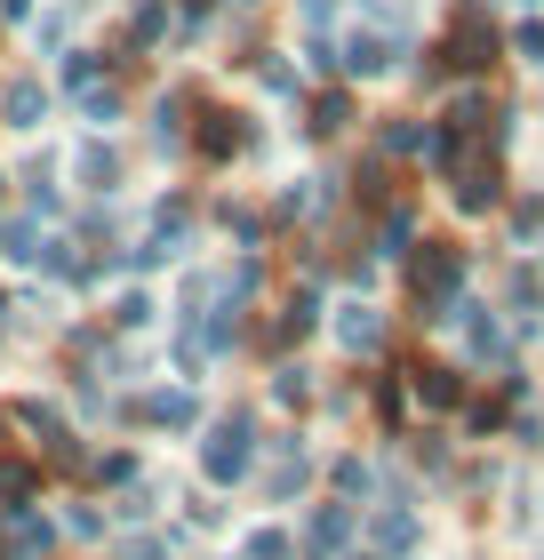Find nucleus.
<instances>
[{"instance_id":"16","label":"nucleus","mask_w":544,"mask_h":560,"mask_svg":"<svg viewBox=\"0 0 544 560\" xmlns=\"http://www.w3.org/2000/svg\"><path fill=\"white\" fill-rule=\"evenodd\" d=\"M113 320H120V328H144V320H152V304H144V296H120V313H113Z\"/></svg>"},{"instance_id":"1","label":"nucleus","mask_w":544,"mask_h":560,"mask_svg":"<svg viewBox=\"0 0 544 560\" xmlns=\"http://www.w3.org/2000/svg\"><path fill=\"white\" fill-rule=\"evenodd\" d=\"M440 57H449L456 72H481L488 57H497V33H488V24H481L473 9H464V16H456V33H449V40H440Z\"/></svg>"},{"instance_id":"8","label":"nucleus","mask_w":544,"mask_h":560,"mask_svg":"<svg viewBox=\"0 0 544 560\" xmlns=\"http://www.w3.org/2000/svg\"><path fill=\"white\" fill-rule=\"evenodd\" d=\"M456 200H464V209H497V168H464L456 176Z\"/></svg>"},{"instance_id":"3","label":"nucleus","mask_w":544,"mask_h":560,"mask_svg":"<svg viewBox=\"0 0 544 560\" xmlns=\"http://www.w3.org/2000/svg\"><path fill=\"white\" fill-rule=\"evenodd\" d=\"M0 113H9V129H40V120H48V89L33 81V72H24V81H9Z\"/></svg>"},{"instance_id":"12","label":"nucleus","mask_w":544,"mask_h":560,"mask_svg":"<svg viewBox=\"0 0 544 560\" xmlns=\"http://www.w3.org/2000/svg\"><path fill=\"white\" fill-rule=\"evenodd\" d=\"M384 152H425V129L417 120H384Z\"/></svg>"},{"instance_id":"5","label":"nucleus","mask_w":544,"mask_h":560,"mask_svg":"<svg viewBox=\"0 0 544 560\" xmlns=\"http://www.w3.org/2000/svg\"><path fill=\"white\" fill-rule=\"evenodd\" d=\"M384 65H393V48H384L377 33H352V40H345V72H352V81H377Z\"/></svg>"},{"instance_id":"2","label":"nucleus","mask_w":544,"mask_h":560,"mask_svg":"<svg viewBox=\"0 0 544 560\" xmlns=\"http://www.w3.org/2000/svg\"><path fill=\"white\" fill-rule=\"evenodd\" d=\"M248 472V424L232 417V424H217V441H209V480H241Z\"/></svg>"},{"instance_id":"7","label":"nucleus","mask_w":544,"mask_h":560,"mask_svg":"<svg viewBox=\"0 0 544 560\" xmlns=\"http://www.w3.org/2000/svg\"><path fill=\"white\" fill-rule=\"evenodd\" d=\"M113 176H120L113 152H105V144H81V185H89V192H113Z\"/></svg>"},{"instance_id":"15","label":"nucleus","mask_w":544,"mask_h":560,"mask_svg":"<svg viewBox=\"0 0 544 560\" xmlns=\"http://www.w3.org/2000/svg\"><path fill=\"white\" fill-rule=\"evenodd\" d=\"M408 233H417V217H408V209H393V224H384V257H401V248H408Z\"/></svg>"},{"instance_id":"10","label":"nucleus","mask_w":544,"mask_h":560,"mask_svg":"<svg viewBox=\"0 0 544 560\" xmlns=\"http://www.w3.org/2000/svg\"><path fill=\"white\" fill-rule=\"evenodd\" d=\"M345 120H352V96H345V89H328L321 105H313V137H336Z\"/></svg>"},{"instance_id":"18","label":"nucleus","mask_w":544,"mask_h":560,"mask_svg":"<svg viewBox=\"0 0 544 560\" xmlns=\"http://www.w3.org/2000/svg\"><path fill=\"white\" fill-rule=\"evenodd\" d=\"M232 9H256V0H232Z\"/></svg>"},{"instance_id":"9","label":"nucleus","mask_w":544,"mask_h":560,"mask_svg":"<svg viewBox=\"0 0 544 560\" xmlns=\"http://www.w3.org/2000/svg\"><path fill=\"white\" fill-rule=\"evenodd\" d=\"M176 137H185V96H161V105H152V144H176Z\"/></svg>"},{"instance_id":"4","label":"nucleus","mask_w":544,"mask_h":560,"mask_svg":"<svg viewBox=\"0 0 544 560\" xmlns=\"http://www.w3.org/2000/svg\"><path fill=\"white\" fill-rule=\"evenodd\" d=\"M336 337H345V352H377V345H384V320H377V304H345Z\"/></svg>"},{"instance_id":"13","label":"nucleus","mask_w":544,"mask_h":560,"mask_svg":"<svg viewBox=\"0 0 544 560\" xmlns=\"http://www.w3.org/2000/svg\"><path fill=\"white\" fill-rule=\"evenodd\" d=\"M248 560H289V537H280V528H256V537H248Z\"/></svg>"},{"instance_id":"17","label":"nucleus","mask_w":544,"mask_h":560,"mask_svg":"<svg viewBox=\"0 0 544 560\" xmlns=\"http://www.w3.org/2000/svg\"><path fill=\"white\" fill-rule=\"evenodd\" d=\"M304 16H328V0H304Z\"/></svg>"},{"instance_id":"11","label":"nucleus","mask_w":544,"mask_h":560,"mask_svg":"<svg viewBox=\"0 0 544 560\" xmlns=\"http://www.w3.org/2000/svg\"><path fill=\"white\" fill-rule=\"evenodd\" d=\"M417 393L432 400V409H449V400H456L464 385H456V369H417Z\"/></svg>"},{"instance_id":"6","label":"nucleus","mask_w":544,"mask_h":560,"mask_svg":"<svg viewBox=\"0 0 544 560\" xmlns=\"http://www.w3.org/2000/svg\"><path fill=\"white\" fill-rule=\"evenodd\" d=\"M248 144V129H241V113H209V129H200V152L209 161H232V152Z\"/></svg>"},{"instance_id":"14","label":"nucleus","mask_w":544,"mask_h":560,"mask_svg":"<svg viewBox=\"0 0 544 560\" xmlns=\"http://www.w3.org/2000/svg\"><path fill=\"white\" fill-rule=\"evenodd\" d=\"M512 57H529V65H544V24H536V16L521 24V33H512Z\"/></svg>"}]
</instances>
